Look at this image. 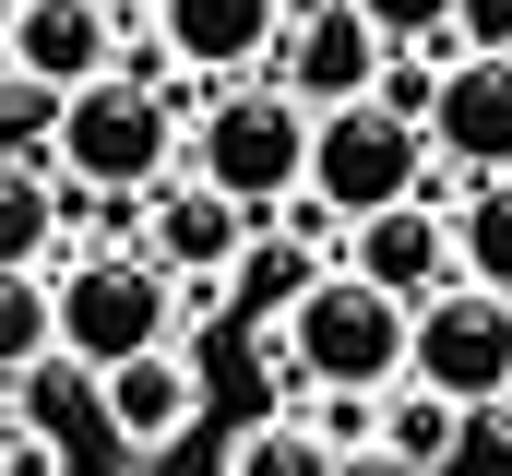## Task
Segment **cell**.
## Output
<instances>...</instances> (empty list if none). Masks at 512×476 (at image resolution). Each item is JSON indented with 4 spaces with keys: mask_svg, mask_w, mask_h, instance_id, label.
<instances>
[{
    "mask_svg": "<svg viewBox=\"0 0 512 476\" xmlns=\"http://www.w3.org/2000/svg\"><path fill=\"white\" fill-rule=\"evenodd\" d=\"M429 96H441L429 60H382V108H393V119H429Z\"/></svg>",
    "mask_w": 512,
    "mask_h": 476,
    "instance_id": "7402d4cb",
    "label": "cell"
},
{
    "mask_svg": "<svg viewBox=\"0 0 512 476\" xmlns=\"http://www.w3.org/2000/svg\"><path fill=\"white\" fill-rule=\"evenodd\" d=\"M60 167L48 155H0V274H36L48 238H60Z\"/></svg>",
    "mask_w": 512,
    "mask_h": 476,
    "instance_id": "9a60e30c",
    "label": "cell"
},
{
    "mask_svg": "<svg viewBox=\"0 0 512 476\" xmlns=\"http://www.w3.org/2000/svg\"><path fill=\"white\" fill-rule=\"evenodd\" d=\"M322 286V250H298V238L251 227V250H239V274H227V310H251V322H286L298 298Z\"/></svg>",
    "mask_w": 512,
    "mask_h": 476,
    "instance_id": "e0dca14e",
    "label": "cell"
},
{
    "mask_svg": "<svg viewBox=\"0 0 512 476\" xmlns=\"http://www.w3.org/2000/svg\"><path fill=\"white\" fill-rule=\"evenodd\" d=\"M60 131H48V167L72 179V191H155L167 167H179V108L155 96V84H84V96H60Z\"/></svg>",
    "mask_w": 512,
    "mask_h": 476,
    "instance_id": "3957f363",
    "label": "cell"
},
{
    "mask_svg": "<svg viewBox=\"0 0 512 476\" xmlns=\"http://www.w3.org/2000/svg\"><path fill=\"white\" fill-rule=\"evenodd\" d=\"M48 310H60V357H72V369H120V357L179 346V286H167L143 250L72 262V274L48 286Z\"/></svg>",
    "mask_w": 512,
    "mask_h": 476,
    "instance_id": "277c9868",
    "label": "cell"
},
{
    "mask_svg": "<svg viewBox=\"0 0 512 476\" xmlns=\"http://www.w3.org/2000/svg\"><path fill=\"white\" fill-rule=\"evenodd\" d=\"M0 476H60V441L48 429H0Z\"/></svg>",
    "mask_w": 512,
    "mask_h": 476,
    "instance_id": "cb8c5ba5",
    "label": "cell"
},
{
    "mask_svg": "<svg viewBox=\"0 0 512 476\" xmlns=\"http://www.w3.org/2000/svg\"><path fill=\"white\" fill-rule=\"evenodd\" d=\"M429 155L453 167V179H512V60L501 48H465V60H441V96H429Z\"/></svg>",
    "mask_w": 512,
    "mask_h": 476,
    "instance_id": "ba28073f",
    "label": "cell"
},
{
    "mask_svg": "<svg viewBox=\"0 0 512 476\" xmlns=\"http://www.w3.org/2000/svg\"><path fill=\"white\" fill-rule=\"evenodd\" d=\"M358 12H370L382 48H441L453 36V0H358Z\"/></svg>",
    "mask_w": 512,
    "mask_h": 476,
    "instance_id": "ffe728a7",
    "label": "cell"
},
{
    "mask_svg": "<svg viewBox=\"0 0 512 476\" xmlns=\"http://www.w3.org/2000/svg\"><path fill=\"white\" fill-rule=\"evenodd\" d=\"M346 274L358 286H382V298H441L453 286V215L441 203H382V215H358L346 227Z\"/></svg>",
    "mask_w": 512,
    "mask_h": 476,
    "instance_id": "7c38bea8",
    "label": "cell"
},
{
    "mask_svg": "<svg viewBox=\"0 0 512 476\" xmlns=\"http://www.w3.org/2000/svg\"><path fill=\"white\" fill-rule=\"evenodd\" d=\"M191 179L227 191L251 227H274V203L310 179V108L274 96V84H239V96H203L191 119Z\"/></svg>",
    "mask_w": 512,
    "mask_h": 476,
    "instance_id": "6da1fadb",
    "label": "cell"
},
{
    "mask_svg": "<svg viewBox=\"0 0 512 476\" xmlns=\"http://www.w3.org/2000/svg\"><path fill=\"white\" fill-rule=\"evenodd\" d=\"M405 298L382 286H358L346 262H322V286L286 310V369L298 381H322V393H393L405 381Z\"/></svg>",
    "mask_w": 512,
    "mask_h": 476,
    "instance_id": "7a4b0ae2",
    "label": "cell"
},
{
    "mask_svg": "<svg viewBox=\"0 0 512 476\" xmlns=\"http://www.w3.org/2000/svg\"><path fill=\"white\" fill-rule=\"evenodd\" d=\"M239 250H251V215L227 191H203V179H155L143 191V262L167 286H227Z\"/></svg>",
    "mask_w": 512,
    "mask_h": 476,
    "instance_id": "30bf717a",
    "label": "cell"
},
{
    "mask_svg": "<svg viewBox=\"0 0 512 476\" xmlns=\"http://www.w3.org/2000/svg\"><path fill=\"white\" fill-rule=\"evenodd\" d=\"M453 441H465V405H441V393H417V381H393V393H382L370 453H382L393 476H453Z\"/></svg>",
    "mask_w": 512,
    "mask_h": 476,
    "instance_id": "5bb4252c",
    "label": "cell"
},
{
    "mask_svg": "<svg viewBox=\"0 0 512 476\" xmlns=\"http://www.w3.org/2000/svg\"><path fill=\"white\" fill-rule=\"evenodd\" d=\"M310 203H334L346 227L358 215H382V203H417L429 191V131L417 119H393L382 96H358V108H322L310 119V179H298Z\"/></svg>",
    "mask_w": 512,
    "mask_h": 476,
    "instance_id": "5b68a950",
    "label": "cell"
},
{
    "mask_svg": "<svg viewBox=\"0 0 512 476\" xmlns=\"http://www.w3.org/2000/svg\"><path fill=\"white\" fill-rule=\"evenodd\" d=\"M453 274L512 298V179H465L453 191Z\"/></svg>",
    "mask_w": 512,
    "mask_h": 476,
    "instance_id": "2e32d148",
    "label": "cell"
},
{
    "mask_svg": "<svg viewBox=\"0 0 512 476\" xmlns=\"http://www.w3.org/2000/svg\"><path fill=\"white\" fill-rule=\"evenodd\" d=\"M227 476H346V465H334V453L310 441V417H262L251 441L227 453Z\"/></svg>",
    "mask_w": 512,
    "mask_h": 476,
    "instance_id": "d6986e66",
    "label": "cell"
},
{
    "mask_svg": "<svg viewBox=\"0 0 512 476\" xmlns=\"http://www.w3.org/2000/svg\"><path fill=\"white\" fill-rule=\"evenodd\" d=\"M382 36H370V12L358 0H286V36H274V60H262V84L274 96H298V108H358V96H382Z\"/></svg>",
    "mask_w": 512,
    "mask_h": 476,
    "instance_id": "52a82bcc",
    "label": "cell"
},
{
    "mask_svg": "<svg viewBox=\"0 0 512 476\" xmlns=\"http://www.w3.org/2000/svg\"><path fill=\"white\" fill-rule=\"evenodd\" d=\"M96 405H108V429H120L131 453H167V441L203 417V369H191L179 346L120 357V369H96Z\"/></svg>",
    "mask_w": 512,
    "mask_h": 476,
    "instance_id": "4fadbf2b",
    "label": "cell"
},
{
    "mask_svg": "<svg viewBox=\"0 0 512 476\" xmlns=\"http://www.w3.org/2000/svg\"><path fill=\"white\" fill-rule=\"evenodd\" d=\"M0 84H12V0H0Z\"/></svg>",
    "mask_w": 512,
    "mask_h": 476,
    "instance_id": "484cf974",
    "label": "cell"
},
{
    "mask_svg": "<svg viewBox=\"0 0 512 476\" xmlns=\"http://www.w3.org/2000/svg\"><path fill=\"white\" fill-rule=\"evenodd\" d=\"M453 476H512V393L465 417V441H453Z\"/></svg>",
    "mask_w": 512,
    "mask_h": 476,
    "instance_id": "44dd1931",
    "label": "cell"
},
{
    "mask_svg": "<svg viewBox=\"0 0 512 476\" xmlns=\"http://www.w3.org/2000/svg\"><path fill=\"white\" fill-rule=\"evenodd\" d=\"M274 36H286V0H155V48L179 84H239V72L262 84Z\"/></svg>",
    "mask_w": 512,
    "mask_h": 476,
    "instance_id": "9c48e42d",
    "label": "cell"
},
{
    "mask_svg": "<svg viewBox=\"0 0 512 476\" xmlns=\"http://www.w3.org/2000/svg\"><path fill=\"white\" fill-rule=\"evenodd\" d=\"M0 429H12V405H0Z\"/></svg>",
    "mask_w": 512,
    "mask_h": 476,
    "instance_id": "4316f807",
    "label": "cell"
},
{
    "mask_svg": "<svg viewBox=\"0 0 512 476\" xmlns=\"http://www.w3.org/2000/svg\"><path fill=\"white\" fill-rule=\"evenodd\" d=\"M60 357V310H48V274H0V381L48 369Z\"/></svg>",
    "mask_w": 512,
    "mask_h": 476,
    "instance_id": "ac0fdd59",
    "label": "cell"
},
{
    "mask_svg": "<svg viewBox=\"0 0 512 476\" xmlns=\"http://www.w3.org/2000/svg\"><path fill=\"white\" fill-rule=\"evenodd\" d=\"M108 72H120V24L96 0H12V84H36L60 108V96H84Z\"/></svg>",
    "mask_w": 512,
    "mask_h": 476,
    "instance_id": "8fae6325",
    "label": "cell"
},
{
    "mask_svg": "<svg viewBox=\"0 0 512 476\" xmlns=\"http://www.w3.org/2000/svg\"><path fill=\"white\" fill-rule=\"evenodd\" d=\"M96 12H108L120 36H131V24H155V0H96Z\"/></svg>",
    "mask_w": 512,
    "mask_h": 476,
    "instance_id": "d4e9b609",
    "label": "cell"
},
{
    "mask_svg": "<svg viewBox=\"0 0 512 476\" xmlns=\"http://www.w3.org/2000/svg\"><path fill=\"white\" fill-rule=\"evenodd\" d=\"M453 36H465V48H501V60H512V0H453Z\"/></svg>",
    "mask_w": 512,
    "mask_h": 476,
    "instance_id": "603a6c76",
    "label": "cell"
},
{
    "mask_svg": "<svg viewBox=\"0 0 512 476\" xmlns=\"http://www.w3.org/2000/svg\"><path fill=\"white\" fill-rule=\"evenodd\" d=\"M405 381L417 393H441V405H501L512 393V298L489 286H441V298H417V322H405Z\"/></svg>",
    "mask_w": 512,
    "mask_h": 476,
    "instance_id": "8992f818",
    "label": "cell"
}]
</instances>
